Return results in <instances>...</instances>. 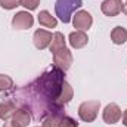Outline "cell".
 I'll return each mask as SVG.
<instances>
[{
    "mask_svg": "<svg viewBox=\"0 0 127 127\" xmlns=\"http://www.w3.org/2000/svg\"><path fill=\"white\" fill-rule=\"evenodd\" d=\"M3 127H21V126H18V124L12 120V121H6V123L3 124Z\"/></svg>",
    "mask_w": 127,
    "mask_h": 127,
    "instance_id": "22",
    "label": "cell"
},
{
    "mask_svg": "<svg viewBox=\"0 0 127 127\" xmlns=\"http://www.w3.org/2000/svg\"><path fill=\"white\" fill-rule=\"evenodd\" d=\"M72 95H74L72 87H71L66 81H64L62 87H61V92H59V96H58V99H56V103L61 105V106L65 105V103H68V102L72 99Z\"/></svg>",
    "mask_w": 127,
    "mask_h": 127,
    "instance_id": "12",
    "label": "cell"
},
{
    "mask_svg": "<svg viewBox=\"0 0 127 127\" xmlns=\"http://www.w3.org/2000/svg\"><path fill=\"white\" fill-rule=\"evenodd\" d=\"M92 24H93V18L87 10H78V12H75V15H72V25L78 31L89 30L92 27Z\"/></svg>",
    "mask_w": 127,
    "mask_h": 127,
    "instance_id": "4",
    "label": "cell"
},
{
    "mask_svg": "<svg viewBox=\"0 0 127 127\" xmlns=\"http://www.w3.org/2000/svg\"><path fill=\"white\" fill-rule=\"evenodd\" d=\"M38 4H40V0H21V6L27 7L28 10H34V9H37Z\"/></svg>",
    "mask_w": 127,
    "mask_h": 127,
    "instance_id": "21",
    "label": "cell"
},
{
    "mask_svg": "<svg viewBox=\"0 0 127 127\" xmlns=\"http://www.w3.org/2000/svg\"><path fill=\"white\" fill-rule=\"evenodd\" d=\"M111 40L114 44H123L127 40V30L124 27H115L111 31Z\"/></svg>",
    "mask_w": 127,
    "mask_h": 127,
    "instance_id": "16",
    "label": "cell"
},
{
    "mask_svg": "<svg viewBox=\"0 0 127 127\" xmlns=\"http://www.w3.org/2000/svg\"><path fill=\"white\" fill-rule=\"evenodd\" d=\"M100 10L106 16H117L123 10V0H105L100 6Z\"/></svg>",
    "mask_w": 127,
    "mask_h": 127,
    "instance_id": "8",
    "label": "cell"
},
{
    "mask_svg": "<svg viewBox=\"0 0 127 127\" xmlns=\"http://www.w3.org/2000/svg\"><path fill=\"white\" fill-rule=\"evenodd\" d=\"M59 127H78V123L68 115H62L59 121Z\"/></svg>",
    "mask_w": 127,
    "mask_h": 127,
    "instance_id": "19",
    "label": "cell"
},
{
    "mask_svg": "<svg viewBox=\"0 0 127 127\" xmlns=\"http://www.w3.org/2000/svg\"><path fill=\"white\" fill-rule=\"evenodd\" d=\"M38 22H40V25L47 27V28H55V27L58 25L56 18L52 16L47 10H41V12L38 13Z\"/></svg>",
    "mask_w": 127,
    "mask_h": 127,
    "instance_id": "15",
    "label": "cell"
},
{
    "mask_svg": "<svg viewBox=\"0 0 127 127\" xmlns=\"http://www.w3.org/2000/svg\"><path fill=\"white\" fill-rule=\"evenodd\" d=\"M19 4H21V0H0V6L3 9H7V10L15 9Z\"/></svg>",
    "mask_w": 127,
    "mask_h": 127,
    "instance_id": "20",
    "label": "cell"
},
{
    "mask_svg": "<svg viewBox=\"0 0 127 127\" xmlns=\"http://www.w3.org/2000/svg\"><path fill=\"white\" fill-rule=\"evenodd\" d=\"M123 124L127 127V109L124 111V114H123Z\"/></svg>",
    "mask_w": 127,
    "mask_h": 127,
    "instance_id": "23",
    "label": "cell"
},
{
    "mask_svg": "<svg viewBox=\"0 0 127 127\" xmlns=\"http://www.w3.org/2000/svg\"><path fill=\"white\" fill-rule=\"evenodd\" d=\"M123 12H124V13L127 15V1L124 3V4H123Z\"/></svg>",
    "mask_w": 127,
    "mask_h": 127,
    "instance_id": "24",
    "label": "cell"
},
{
    "mask_svg": "<svg viewBox=\"0 0 127 127\" xmlns=\"http://www.w3.org/2000/svg\"><path fill=\"white\" fill-rule=\"evenodd\" d=\"M99 108H100L99 100H86L78 106V117L86 123H92L99 114Z\"/></svg>",
    "mask_w": 127,
    "mask_h": 127,
    "instance_id": "3",
    "label": "cell"
},
{
    "mask_svg": "<svg viewBox=\"0 0 127 127\" xmlns=\"http://www.w3.org/2000/svg\"><path fill=\"white\" fill-rule=\"evenodd\" d=\"M13 121L21 127H27L31 123V115L27 109H16L13 114Z\"/></svg>",
    "mask_w": 127,
    "mask_h": 127,
    "instance_id": "14",
    "label": "cell"
},
{
    "mask_svg": "<svg viewBox=\"0 0 127 127\" xmlns=\"http://www.w3.org/2000/svg\"><path fill=\"white\" fill-rule=\"evenodd\" d=\"M15 111H16V106H15V103H13L12 100L7 99V100L0 102V118H1V120L7 121L10 117H13Z\"/></svg>",
    "mask_w": 127,
    "mask_h": 127,
    "instance_id": "11",
    "label": "cell"
},
{
    "mask_svg": "<svg viewBox=\"0 0 127 127\" xmlns=\"http://www.w3.org/2000/svg\"><path fill=\"white\" fill-rule=\"evenodd\" d=\"M12 87H13V80L6 74H0V92H7Z\"/></svg>",
    "mask_w": 127,
    "mask_h": 127,
    "instance_id": "17",
    "label": "cell"
},
{
    "mask_svg": "<svg viewBox=\"0 0 127 127\" xmlns=\"http://www.w3.org/2000/svg\"><path fill=\"white\" fill-rule=\"evenodd\" d=\"M49 47H50L52 55L66 47V46H65V37H64L62 32H55V34L52 35V41H50V46H49Z\"/></svg>",
    "mask_w": 127,
    "mask_h": 127,
    "instance_id": "13",
    "label": "cell"
},
{
    "mask_svg": "<svg viewBox=\"0 0 127 127\" xmlns=\"http://www.w3.org/2000/svg\"><path fill=\"white\" fill-rule=\"evenodd\" d=\"M64 72L65 71L53 66L50 71H46L44 74H41L34 83L37 92L40 95H43L46 99H49V100L56 103V99L59 96L62 83L65 81L64 80Z\"/></svg>",
    "mask_w": 127,
    "mask_h": 127,
    "instance_id": "1",
    "label": "cell"
},
{
    "mask_svg": "<svg viewBox=\"0 0 127 127\" xmlns=\"http://www.w3.org/2000/svg\"><path fill=\"white\" fill-rule=\"evenodd\" d=\"M59 121H61V117H58L56 114H50L43 120L41 127H59Z\"/></svg>",
    "mask_w": 127,
    "mask_h": 127,
    "instance_id": "18",
    "label": "cell"
},
{
    "mask_svg": "<svg viewBox=\"0 0 127 127\" xmlns=\"http://www.w3.org/2000/svg\"><path fill=\"white\" fill-rule=\"evenodd\" d=\"M89 38H87V34L84 31H72L69 34V44L74 47V49H81L87 44Z\"/></svg>",
    "mask_w": 127,
    "mask_h": 127,
    "instance_id": "10",
    "label": "cell"
},
{
    "mask_svg": "<svg viewBox=\"0 0 127 127\" xmlns=\"http://www.w3.org/2000/svg\"><path fill=\"white\" fill-rule=\"evenodd\" d=\"M72 64V55L69 52V49H62L56 53H53V66L62 69V71H66Z\"/></svg>",
    "mask_w": 127,
    "mask_h": 127,
    "instance_id": "6",
    "label": "cell"
},
{
    "mask_svg": "<svg viewBox=\"0 0 127 127\" xmlns=\"http://www.w3.org/2000/svg\"><path fill=\"white\" fill-rule=\"evenodd\" d=\"M34 46L40 50L46 49L47 46H50V41H52V32L46 31V30H35L34 32Z\"/></svg>",
    "mask_w": 127,
    "mask_h": 127,
    "instance_id": "9",
    "label": "cell"
},
{
    "mask_svg": "<svg viewBox=\"0 0 127 127\" xmlns=\"http://www.w3.org/2000/svg\"><path fill=\"white\" fill-rule=\"evenodd\" d=\"M81 3H83L81 0H56V3H55L56 16L64 24H68L69 21H72L74 12L78 7H81Z\"/></svg>",
    "mask_w": 127,
    "mask_h": 127,
    "instance_id": "2",
    "label": "cell"
},
{
    "mask_svg": "<svg viewBox=\"0 0 127 127\" xmlns=\"http://www.w3.org/2000/svg\"><path fill=\"white\" fill-rule=\"evenodd\" d=\"M121 117H123V112L117 103L106 105V108L103 109V114H102V118L106 124H115L121 120Z\"/></svg>",
    "mask_w": 127,
    "mask_h": 127,
    "instance_id": "7",
    "label": "cell"
},
{
    "mask_svg": "<svg viewBox=\"0 0 127 127\" xmlns=\"http://www.w3.org/2000/svg\"><path fill=\"white\" fill-rule=\"evenodd\" d=\"M32 24H34V18L30 12H18L16 15H13L12 18V27L16 28V30H28L31 28Z\"/></svg>",
    "mask_w": 127,
    "mask_h": 127,
    "instance_id": "5",
    "label": "cell"
}]
</instances>
